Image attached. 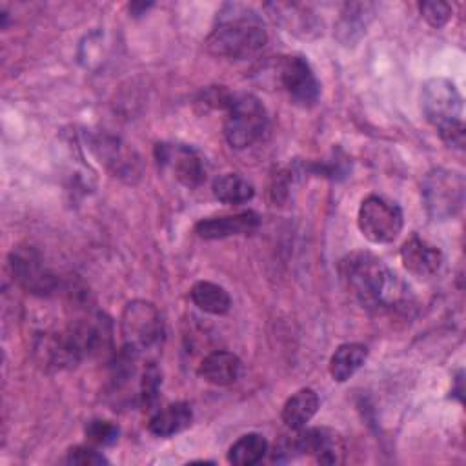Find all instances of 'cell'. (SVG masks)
<instances>
[{"label":"cell","mask_w":466,"mask_h":466,"mask_svg":"<svg viewBox=\"0 0 466 466\" xmlns=\"http://www.w3.org/2000/svg\"><path fill=\"white\" fill-rule=\"evenodd\" d=\"M113 346V322L107 315L95 311L71 320L58 331L44 333L35 353L44 368L66 370L109 351Z\"/></svg>","instance_id":"6da1fadb"},{"label":"cell","mask_w":466,"mask_h":466,"mask_svg":"<svg viewBox=\"0 0 466 466\" xmlns=\"http://www.w3.org/2000/svg\"><path fill=\"white\" fill-rule=\"evenodd\" d=\"M344 286L366 308L390 309L408 299L406 284L382 258L370 251H353L339 264Z\"/></svg>","instance_id":"7a4b0ae2"},{"label":"cell","mask_w":466,"mask_h":466,"mask_svg":"<svg viewBox=\"0 0 466 466\" xmlns=\"http://www.w3.org/2000/svg\"><path fill=\"white\" fill-rule=\"evenodd\" d=\"M268 42L262 16L246 4H224L206 38L211 55L242 60L258 53Z\"/></svg>","instance_id":"3957f363"},{"label":"cell","mask_w":466,"mask_h":466,"mask_svg":"<svg viewBox=\"0 0 466 466\" xmlns=\"http://www.w3.org/2000/svg\"><path fill=\"white\" fill-rule=\"evenodd\" d=\"M293 435L282 437L273 450L275 462H288L299 455H309L319 464H340L344 462L346 444L339 431L324 426L293 430Z\"/></svg>","instance_id":"277c9868"},{"label":"cell","mask_w":466,"mask_h":466,"mask_svg":"<svg viewBox=\"0 0 466 466\" xmlns=\"http://www.w3.org/2000/svg\"><path fill=\"white\" fill-rule=\"evenodd\" d=\"M268 129V111L251 93H233L226 104L224 137L235 149L258 142Z\"/></svg>","instance_id":"5b68a950"},{"label":"cell","mask_w":466,"mask_h":466,"mask_svg":"<svg viewBox=\"0 0 466 466\" xmlns=\"http://www.w3.org/2000/svg\"><path fill=\"white\" fill-rule=\"evenodd\" d=\"M122 346L137 355L160 346L164 339V322L155 304L135 299L129 300L120 315Z\"/></svg>","instance_id":"8992f818"},{"label":"cell","mask_w":466,"mask_h":466,"mask_svg":"<svg viewBox=\"0 0 466 466\" xmlns=\"http://www.w3.org/2000/svg\"><path fill=\"white\" fill-rule=\"evenodd\" d=\"M464 177L459 171L435 167L422 182V198L433 220L453 218L464 204Z\"/></svg>","instance_id":"52a82bcc"},{"label":"cell","mask_w":466,"mask_h":466,"mask_svg":"<svg viewBox=\"0 0 466 466\" xmlns=\"http://www.w3.org/2000/svg\"><path fill=\"white\" fill-rule=\"evenodd\" d=\"M357 224L370 242L388 244L399 237L404 220L400 208L393 200L382 195H368L359 206Z\"/></svg>","instance_id":"ba28073f"},{"label":"cell","mask_w":466,"mask_h":466,"mask_svg":"<svg viewBox=\"0 0 466 466\" xmlns=\"http://www.w3.org/2000/svg\"><path fill=\"white\" fill-rule=\"evenodd\" d=\"M95 158L116 178L135 184L142 177L140 155L122 138L109 133H95L87 140Z\"/></svg>","instance_id":"9c48e42d"},{"label":"cell","mask_w":466,"mask_h":466,"mask_svg":"<svg viewBox=\"0 0 466 466\" xmlns=\"http://www.w3.org/2000/svg\"><path fill=\"white\" fill-rule=\"evenodd\" d=\"M9 269L13 279L27 293L47 297L58 288V277L46 264L42 253L33 246H16L9 253Z\"/></svg>","instance_id":"30bf717a"},{"label":"cell","mask_w":466,"mask_h":466,"mask_svg":"<svg viewBox=\"0 0 466 466\" xmlns=\"http://www.w3.org/2000/svg\"><path fill=\"white\" fill-rule=\"evenodd\" d=\"M422 111L437 131L461 122L462 96L455 84L448 78H430L422 86Z\"/></svg>","instance_id":"8fae6325"},{"label":"cell","mask_w":466,"mask_h":466,"mask_svg":"<svg viewBox=\"0 0 466 466\" xmlns=\"http://www.w3.org/2000/svg\"><path fill=\"white\" fill-rule=\"evenodd\" d=\"M280 84L293 104L311 107L320 95V84L304 56H288L280 64Z\"/></svg>","instance_id":"7c38bea8"},{"label":"cell","mask_w":466,"mask_h":466,"mask_svg":"<svg viewBox=\"0 0 466 466\" xmlns=\"http://www.w3.org/2000/svg\"><path fill=\"white\" fill-rule=\"evenodd\" d=\"M155 157L158 164L171 167L175 178L186 187H197L206 178V160L202 155L184 144H157Z\"/></svg>","instance_id":"4fadbf2b"},{"label":"cell","mask_w":466,"mask_h":466,"mask_svg":"<svg viewBox=\"0 0 466 466\" xmlns=\"http://www.w3.org/2000/svg\"><path fill=\"white\" fill-rule=\"evenodd\" d=\"M258 224H260V218L255 211H240L235 215L202 218L195 224V233L200 238L215 240V238L248 235V233L255 231L258 228Z\"/></svg>","instance_id":"5bb4252c"},{"label":"cell","mask_w":466,"mask_h":466,"mask_svg":"<svg viewBox=\"0 0 466 466\" xmlns=\"http://www.w3.org/2000/svg\"><path fill=\"white\" fill-rule=\"evenodd\" d=\"M400 260L408 273L426 279L439 271L442 264V253L431 242L413 235L402 244Z\"/></svg>","instance_id":"9a60e30c"},{"label":"cell","mask_w":466,"mask_h":466,"mask_svg":"<svg viewBox=\"0 0 466 466\" xmlns=\"http://www.w3.org/2000/svg\"><path fill=\"white\" fill-rule=\"evenodd\" d=\"M198 375L215 386H229L240 375V359L226 350L206 355L198 366Z\"/></svg>","instance_id":"2e32d148"},{"label":"cell","mask_w":466,"mask_h":466,"mask_svg":"<svg viewBox=\"0 0 466 466\" xmlns=\"http://www.w3.org/2000/svg\"><path fill=\"white\" fill-rule=\"evenodd\" d=\"M193 422V411L187 402H171L153 411L147 430L157 437H171L184 431Z\"/></svg>","instance_id":"e0dca14e"},{"label":"cell","mask_w":466,"mask_h":466,"mask_svg":"<svg viewBox=\"0 0 466 466\" xmlns=\"http://www.w3.org/2000/svg\"><path fill=\"white\" fill-rule=\"evenodd\" d=\"M319 410V395L311 388H300L282 406V422L289 430H302Z\"/></svg>","instance_id":"ac0fdd59"},{"label":"cell","mask_w":466,"mask_h":466,"mask_svg":"<svg viewBox=\"0 0 466 466\" xmlns=\"http://www.w3.org/2000/svg\"><path fill=\"white\" fill-rule=\"evenodd\" d=\"M368 348L359 342L340 344L329 359V375L337 382H346L366 362Z\"/></svg>","instance_id":"d6986e66"},{"label":"cell","mask_w":466,"mask_h":466,"mask_svg":"<svg viewBox=\"0 0 466 466\" xmlns=\"http://www.w3.org/2000/svg\"><path fill=\"white\" fill-rule=\"evenodd\" d=\"M189 297L198 309L211 313V315H224L231 308L229 293L222 286L209 282V280L195 282L191 286Z\"/></svg>","instance_id":"ffe728a7"},{"label":"cell","mask_w":466,"mask_h":466,"mask_svg":"<svg viewBox=\"0 0 466 466\" xmlns=\"http://www.w3.org/2000/svg\"><path fill=\"white\" fill-rule=\"evenodd\" d=\"M213 195L217 200L224 204L238 206L253 198L255 187L248 178H244L238 173H224L215 178Z\"/></svg>","instance_id":"44dd1931"},{"label":"cell","mask_w":466,"mask_h":466,"mask_svg":"<svg viewBox=\"0 0 466 466\" xmlns=\"http://www.w3.org/2000/svg\"><path fill=\"white\" fill-rule=\"evenodd\" d=\"M268 441L260 433H246L238 437L228 450V461L237 466H253L264 459Z\"/></svg>","instance_id":"7402d4cb"},{"label":"cell","mask_w":466,"mask_h":466,"mask_svg":"<svg viewBox=\"0 0 466 466\" xmlns=\"http://www.w3.org/2000/svg\"><path fill=\"white\" fill-rule=\"evenodd\" d=\"M370 15H371V5L370 4H350V5H346V11L342 13V16L339 20V25H337V31L340 33L339 38L342 42L351 40V36L355 33H360L366 27Z\"/></svg>","instance_id":"603a6c76"},{"label":"cell","mask_w":466,"mask_h":466,"mask_svg":"<svg viewBox=\"0 0 466 466\" xmlns=\"http://www.w3.org/2000/svg\"><path fill=\"white\" fill-rule=\"evenodd\" d=\"M160 382H162V379H160L158 368L153 362H149L140 371V380H138V404L144 410L151 408L157 402Z\"/></svg>","instance_id":"cb8c5ba5"},{"label":"cell","mask_w":466,"mask_h":466,"mask_svg":"<svg viewBox=\"0 0 466 466\" xmlns=\"http://www.w3.org/2000/svg\"><path fill=\"white\" fill-rule=\"evenodd\" d=\"M120 430L115 422L106 419H93L86 424V437L95 446H113L118 441Z\"/></svg>","instance_id":"d4e9b609"},{"label":"cell","mask_w":466,"mask_h":466,"mask_svg":"<svg viewBox=\"0 0 466 466\" xmlns=\"http://www.w3.org/2000/svg\"><path fill=\"white\" fill-rule=\"evenodd\" d=\"M66 462L78 466H100L107 464V459L93 446H73L66 455Z\"/></svg>","instance_id":"484cf974"},{"label":"cell","mask_w":466,"mask_h":466,"mask_svg":"<svg viewBox=\"0 0 466 466\" xmlns=\"http://www.w3.org/2000/svg\"><path fill=\"white\" fill-rule=\"evenodd\" d=\"M419 7L426 22L433 27H442L451 16V5L446 2H422Z\"/></svg>","instance_id":"4316f807"}]
</instances>
